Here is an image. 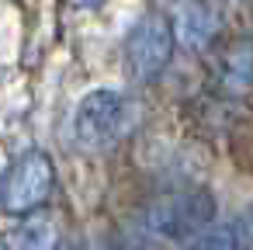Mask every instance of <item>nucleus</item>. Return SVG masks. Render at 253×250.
<instances>
[{
	"mask_svg": "<svg viewBox=\"0 0 253 250\" xmlns=\"http://www.w3.org/2000/svg\"><path fill=\"white\" fill-rule=\"evenodd\" d=\"M139 122V101L125 91H94L80 101L73 118V136L84 150H111L118 146Z\"/></svg>",
	"mask_w": 253,
	"mask_h": 250,
	"instance_id": "obj_1",
	"label": "nucleus"
},
{
	"mask_svg": "<svg viewBox=\"0 0 253 250\" xmlns=\"http://www.w3.org/2000/svg\"><path fill=\"white\" fill-rule=\"evenodd\" d=\"M173 56V28L160 14H146L132 25L125 39V66L135 84H153L163 77L167 63Z\"/></svg>",
	"mask_w": 253,
	"mask_h": 250,
	"instance_id": "obj_2",
	"label": "nucleus"
},
{
	"mask_svg": "<svg viewBox=\"0 0 253 250\" xmlns=\"http://www.w3.org/2000/svg\"><path fill=\"white\" fill-rule=\"evenodd\" d=\"M52 188V163L45 153L32 150V153H21L4 181H0V208L4 212H14V215H25V212H35L45 195Z\"/></svg>",
	"mask_w": 253,
	"mask_h": 250,
	"instance_id": "obj_3",
	"label": "nucleus"
},
{
	"mask_svg": "<svg viewBox=\"0 0 253 250\" xmlns=\"http://www.w3.org/2000/svg\"><path fill=\"white\" fill-rule=\"evenodd\" d=\"M215 215V201L208 191H191V195H177L160 201L156 208H149V226L156 233L167 236H184L194 229H205Z\"/></svg>",
	"mask_w": 253,
	"mask_h": 250,
	"instance_id": "obj_4",
	"label": "nucleus"
},
{
	"mask_svg": "<svg viewBox=\"0 0 253 250\" xmlns=\"http://www.w3.org/2000/svg\"><path fill=\"white\" fill-rule=\"evenodd\" d=\"M218 32V11L211 4H194L191 11H184L180 25H177V35L184 39L187 49H205Z\"/></svg>",
	"mask_w": 253,
	"mask_h": 250,
	"instance_id": "obj_5",
	"label": "nucleus"
},
{
	"mask_svg": "<svg viewBox=\"0 0 253 250\" xmlns=\"http://www.w3.org/2000/svg\"><path fill=\"white\" fill-rule=\"evenodd\" d=\"M59 243V222L49 212H35L14 229V250H52Z\"/></svg>",
	"mask_w": 253,
	"mask_h": 250,
	"instance_id": "obj_6",
	"label": "nucleus"
},
{
	"mask_svg": "<svg viewBox=\"0 0 253 250\" xmlns=\"http://www.w3.org/2000/svg\"><path fill=\"white\" fill-rule=\"evenodd\" d=\"M225 80L236 87V94L253 80V46L250 42H239L232 52H229V66H225Z\"/></svg>",
	"mask_w": 253,
	"mask_h": 250,
	"instance_id": "obj_7",
	"label": "nucleus"
},
{
	"mask_svg": "<svg viewBox=\"0 0 253 250\" xmlns=\"http://www.w3.org/2000/svg\"><path fill=\"white\" fill-rule=\"evenodd\" d=\"M191 250H236V226H211L205 229Z\"/></svg>",
	"mask_w": 253,
	"mask_h": 250,
	"instance_id": "obj_8",
	"label": "nucleus"
},
{
	"mask_svg": "<svg viewBox=\"0 0 253 250\" xmlns=\"http://www.w3.org/2000/svg\"><path fill=\"white\" fill-rule=\"evenodd\" d=\"M236 250H253V208L236 226Z\"/></svg>",
	"mask_w": 253,
	"mask_h": 250,
	"instance_id": "obj_9",
	"label": "nucleus"
},
{
	"mask_svg": "<svg viewBox=\"0 0 253 250\" xmlns=\"http://www.w3.org/2000/svg\"><path fill=\"white\" fill-rule=\"evenodd\" d=\"M70 7H77V11H90V7H101L104 0H66Z\"/></svg>",
	"mask_w": 253,
	"mask_h": 250,
	"instance_id": "obj_10",
	"label": "nucleus"
},
{
	"mask_svg": "<svg viewBox=\"0 0 253 250\" xmlns=\"http://www.w3.org/2000/svg\"><path fill=\"white\" fill-rule=\"evenodd\" d=\"M0 250H11V247H7V243H4V240H0Z\"/></svg>",
	"mask_w": 253,
	"mask_h": 250,
	"instance_id": "obj_11",
	"label": "nucleus"
}]
</instances>
